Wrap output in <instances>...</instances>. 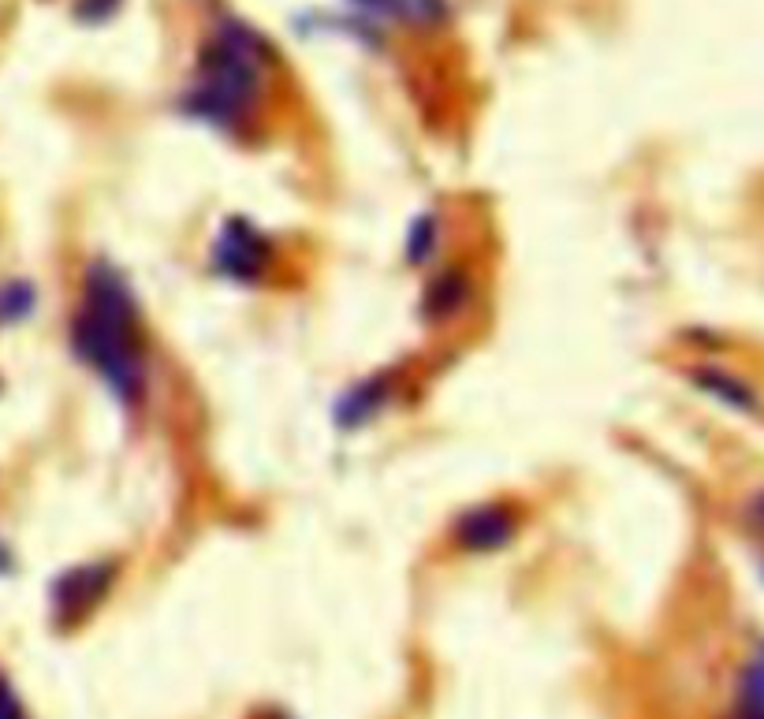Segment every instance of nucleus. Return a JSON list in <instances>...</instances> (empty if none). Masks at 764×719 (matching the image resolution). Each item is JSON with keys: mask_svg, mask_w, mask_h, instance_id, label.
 Wrapping results in <instances>:
<instances>
[{"mask_svg": "<svg viewBox=\"0 0 764 719\" xmlns=\"http://www.w3.org/2000/svg\"><path fill=\"white\" fill-rule=\"evenodd\" d=\"M71 347L120 403L142 395V351H138V302L112 261L86 269V295L71 321Z\"/></svg>", "mask_w": 764, "mask_h": 719, "instance_id": "f257e3e1", "label": "nucleus"}, {"mask_svg": "<svg viewBox=\"0 0 764 719\" xmlns=\"http://www.w3.org/2000/svg\"><path fill=\"white\" fill-rule=\"evenodd\" d=\"M261 49L265 45L254 30H246L235 19H224L213 45L202 53V75H198V86L183 97V109L217 127H239L258 97Z\"/></svg>", "mask_w": 764, "mask_h": 719, "instance_id": "f03ea898", "label": "nucleus"}, {"mask_svg": "<svg viewBox=\"0 0 764 719\" xmlns=\"http://www.w3.org/2000/svg\"><path fill=\"white\" fill-rule=\"evenodd\" d=\"M455 541L466 552H500L515 541V515L500 503L474 507L455 522Z\"/></svg>", "mask_w": 764, "mask_h": 719, "instance_id": "7ed1b4c3", "label": "nucleus"}, {"mask_svg": "<svg viewBox=\"0 0 764 719\" xmlns=\"http://www.w3.org/2000/svg\"><path fill=\"white\" fill-rule=\"evenodd\" d=\"M213 261L232 280H254L261 272V261H265V243H261L258 231L246 228L243 220H232V224H224L217 246H213Z\"/></svg>", "mask_w": 764, "mask_h": 719, "instance_id": "20e7f679", "label": "nucleus"}, {"mask_svg": "<svg viewBox=\"0 0 764 719\" xmlns=\"http://www.w3.org/2000/svg\"><path fill=\"white\" fill-rule=\"evenodd\" d=\"M351 4L373 19H407V23H422V27H433L448 15L444 0H351Z\"/></svg>", "mask_w": 764, "mask_h": 719, "instance_id": "39448f33", "label": "nucleus"}, {"mask_svg": "<svg viewBox=\"0 0 764 719\" xmlns=\"http://www.w3.org/2000/svg\"><path fill=\"white\" fill-rule=\"evenodd\" d=\"M694 384L701 388V392H709L712 399L727 403V407L742 410V414H757V395H753L738 377H731L727 369H712V366L697 369Z\"/></svg>", "mask_w": 764, "mask_h": 719, "instance_id": "423d86ee", "label": "nucleus"}, {"mask_svg": "<svg viewBox=\"0 0 764 719\" xmlns=\"http://www.w3.org/2000/svg\"><path fill=\"white\" fill-rule=\"evenodd\" d=\"M105 585H109V570L105 567L75 570V574L60 578V585H56V604L60 608H86V604H94L105 593Z\"/></svg>", "mask_w": 764, "mask_h": 719, "instance_id": "0eeeda50", "label": "nucleus"}, {"mask_svg": "<svg viewBox=\"0 0 764 719\" xmlns=\"http://www.w3.org/2000/svg\"><path fill=\"white\" fill-rule=\"evenodd\" d=\"M381 395H384L381 380H366L362 388H355V392H351L340 403V421H343V425H358V421L369 418L373 410L381 407V403H384Z\"/></svg>", "mask_w": 764, "mask_h": 719, "instance_id": "6e6552de", "label": "nucleus"}, {"mask_svg": "<svg viewBox=\"0 0 764 719\" xmlns=\"http://www.w3.org/2000/svg\"><path fill=\"white\" fill-rule=\"evenodd\" d=\"M463 302H466V280L459 276V272H448L440 284L429 287V299H425V306L433 310V317H444V313L463 310Z\"/></svg>", "mask_w": 764, "mask_h": 719, "instance_id": "1a4fd4ad", "label": "nucleus"}, {"mask_svg": "<svg viewBox=\"0 0 764 719\" xmlns=\"http://www.w3.org/2000/svg\"><path fill=\"white\" fill-rule=\"evenodd\" d=\"M437 217H418L414 224H410V235H407V258L414 261V265H422V261L433 258V250H437Z\"/></svg>", "mask_w": 764, "mask_h": 719, "instance_id": "9d476101", "label": "nucleus"}, {"mask_svg": "<svg viewBox=\"0 0 764 719\" xmlns=\"http://www.w3.org/2000/svg\"><path fill=\"white\" fill-rule=\"evenodd\" d=\"M742 701L750 708V716H764V652L742 675Z\"/></svg>", "mask_w": 764, "mask_h": 719, "instance_id": "9b49d317", "label": "nucleus"}, {"mask_svg": "<svg viewBox=\"0 0 764 719\" xmlns=\"http://www.w3.org/2000/svg\"><path fill=\"white\" fill-rule=\"evenodd\" d=\"M34 306V291L27 284H8L0 291V313L4 317H23Z\"/></svg>", "mask_w": 764, "mask_h": 719, "instance_id": "f8f14e48", "label": "nucleus"}, {"mask_svg": "<svg viewBox=\"0 0 764 719\" xmlns=\"http://www.w3.org/2000/svg\"><path fill=\"white\" fill-rule=\"evenodd\" d=\"M0 719H23V708H19L12 686L4 679H0Z\"/></svg>", "mask_w": 764, "mask_h": 719, "instance_id": "ddd939ff", "label": "nucleus"}, {"mask_svg": "<svg viewBox=\"0 0 764 719\" xmlns=\"http://www.w3.org/2000/svg\"><path fill=\"white\" fill-rule=\"evenodd\" d=\"M116 4H120V0H82L79 15H86V19H105V15H109Z\"/></svg>", "mask_w": 764, "mask_h": 719, "instance_id": "4468645a", "label": "nucleus"}, {"mask_svg": "<svg viewBox=\"0 0 764 719\" xmlns=\"http://www.w3.org/2000/svg\"><path fill=\"white\" fill-rule=\"evenodd\" d=\"M750 518H753V526L764 533V492H757L750 500Z\"/></svg>", "mask_w": 764, "mask_h": 719, "instance_id": "2eb2a0df", "label": "nucleus"}, {"mask_svg": "<svg viewBox=\"0 0 764 719\" xmlns=\"http://www.w3.org/2000/svg\"><path fill=\"white\" fill-rule=\"evenodd\" d=\"M8 567V556H4V548H0V570Z\"/></svg>", "mask_w": 764, "mask_h": 719, "instance_id": "dca6fc26", "label": "nucleus"}]
</instances>
